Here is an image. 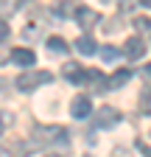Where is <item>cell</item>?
<instances>
[{
    "label": "cell",
    "instance_id": "obj_1",
    "mask_svg": "<svg viewBox=\"0 0 151 157\" xmlns=\"http://www.w3.org/2000/svg\"><path fill=\"white\" fill-rule=\"evenodd\" d=\"M31 137H34L36 146H64V143H67L64 126H42V124H39V126H34Z\"/></svg>",
    "mask_w": 151,
    "mask_h": 157
},
{
    "label": "cell",
    "instance_id": "obj_2",
    "mask_svg": "<svg viewBox=\"0 0 151 157\" xmlns=\"http://www.w3.org/2000/svg\"><path fill=\"white\" fill-rule=\"evenodd\" d=\"M50 82H53V73H48V70H28V73H23L20 78H17V87H20L23 93H31L39 84H50Z\"/></svg>",
    "mask_w": 151,
    "mask_h": 157
},
{
    "label": "cell",
    "instance_id": "obj_3",
    "mask_svg": "<svg viewBox=\"0 0 151 157\" xmlns=\"http://www.w3.org/2000/svg\"><path fill=\"white\" fill-rule=\"evenodd\" d=\"M115 124H120V109H115V107H101L95 112V129H112Z\"/></svg>",
    "mask_w": 151,
    "mask_h": 157
},
{
    "label": "cell",
    "instance_id": "obj_4",
    "mask_svg": "<svg viewBox=\"0 0 151 157\" xmlns=\"http://www.w3.org/2000/svg\"><path fill=\"white\" fill-rule=\"evenodd\" d=\"M90 112H92V101L87 95H76L73 104H70V115L76 121H84V118H90Z\"/></svg>",
    "mask_w": 151,
    "mask_h": 157
},
{
    "label": "cell",
    "instance_id": "obj_5",
    "mask_svg": "<svg viewBox=\"0 0 151 157\" xmlns=\"http://www.w3.org/2000/svg\"><path fill=\"white\" fill-rule=\"evenodd\" d=\"M123 56L131 59V62H134V59H143L145 56V42H143L140 36H129L126 42H123Z\"/></svg>",
    "mask_w": 151,
    "mask_h": 157
},
{
    "label": "cell",
    "instance_id": "obj_6",
    "mask_svg": "<svg viewBox=\"0 0 151 157\" xmlns=\"http://www.w3.org/2000/svg\"><path fill=\"white\" fill-rule=\"evenodd\" d=\"M73 17H76V23H79L84 31H90L92 25H98V20H101L95 11H92V9H87V6H79V9L73 11Z\"/></svg>",
    "mask_w": 151,
    "mask_h": 157
},
{
    "label": "cell",
    "instance_id": "obj_7",
    "mask_svg": "<svg viewBox=\"0 0 151 157\" xmlns=\"http://www.w3.org/2000/svg\"><path fill=\"white\" fill-rule=\"evenodd\" d=\"M11 62L20 65V67H31V65H36V53L31 48H14L11 51Z\"/></svg>",
    "mask_w": 151,
    "mask_h": 157
},
{
    "label": "cell",
    "instance_id": "obj_8",
    "mask_svg": "<svg viewBox=\"0 0 151 157\" xmlns=\"http://www.w3.org/2000/svg\"><path fill=\"white\" fill-rule=\"evenodd\" d=\"M64 78L67 82H73V84H84V78H87V70L81 67V65H64Z\"/></svg>",
    "mask_w": 151,
    "mask_h": 157
},
{
    "label": "cell",
    "instance_id": "obj_9",
    "mask_svg": "<svg viewBox=\"0 0 151 157\" xmlns=\"http://www.w3.org/2000/svg\"><path fill=\"white\" fill-rule=\"evenodd\" d=\"M76 51H79V53H84V56H92V53H95L98 51V42H95V39H92V36H79V39H76Z\"/></svg>",
    "mask_w": 151,
    "mask_h": 157
},
{
    "label": "cell",
    "instance_id": "obj_10",
    "mask_svg": "<svg viewBox=\"0 0 151 157\" xmlns=\"http://www.w3.org/2000/svg\"><path fill=\"white\" fill-rule=\"evenodd\" d=\"M129 78H131V70H115L109 76V90H118V87L129 84Z\"/></svg>",
    "mask_w": 151,
    "mask_h": 157
},
{
    "label": "cell",
    "instance_id": "obj_11",
    "mask_svg": "<svg viewBox=\"0 0 151 157\" xmlns=\"http://www.w3.org/2000/svg\"><path fill=\"white\" fill-rule=\"evenodd\" d=\"M48 51H50V53H56V56H64V53L70 51V45L64 42L62 36H50V39H48Z\"/></svg>",
    "mask_w": 151,
    "mask_h": 157
},
{
    "label": "cell",
    "instance_id": "obj_12",
    "mask_svg": "<svg viewBox=\"0 0 151 157\" xmlns=\"http://www.w3.org/2000/svg\"><path fill=\"white\" fill-rule=\"evenodd\" d=\"M140 112L151 115V84H145L143 93H140Z\"/></svg>",
    "mask_w": 151,
    "mask_h": 157
},
{
    "label": "cell",
    "instance_id": "obj_13",
    "mask_svg": "<svg viewBox=\"0 0 151 157\" xmlns=\"http://www.w3.org/2000/svg\"><path fill=\"white\" fill-rule=\"evenodd\" d=\"M131 25H134V31H140V34H148L151 31V20L148 17H134V20H131Z\"/></svg>",
    "mask_w": 151,
    "mask_h": 157
},
{
    "label": "cell",
    "instance_id": "obj_14",
    "mask_svg": "<svg viewBox=\"0 0 151 157\" xmlns=\"http://www.w3.org/2000/svg\"><path fill=\"white\" fill-rule=\"evenodd\" d=\"M101 56H104V62H115V59L120 56V51H118L115 45H104V48H101Z\"/></svg>",
    "mask_w": 151,
    "mask_h": 157
},
{
    "label": "cell",
    "instance_id": "obj_15",
    "mask_svg": "<svg viewBox=\"0 0 151 157\" xmlns=\"http://www.w3.org/2000/svg\"><path fill=\"white\" fill-rule=\"evenodd\" d=\"M17 9V0H0V17H6Z\"/></svg>",
    "mask_w": 151,
    "mask_h": 157
},
{
    "label": "cell",
    "instance_id": "obj_16",
    "mask_svg": "<svg viewBox=\"0 0 151 157\" xmlns=\"http://www.w3.org/2000/svg\"><path fill=\"white\" fill-rule=\"evenodd\" d=\"M9 36H11V28H9V23H6V20L0 17V45H3V42H9Z\"/></svg>",
    "mask_w": 151,
    "mask_h": 157
},
{
    "label": "cell",
    "instance_id": "obj_17",
    "mask_svg": "<svg viewBox=\"0 0 151 157\" xmlns=\"http://www.w3.org/2000/svg\"><path fill=\"white\" fill-rule=\"evenodd\" d=\"M6 124H9V115H6L3 109H0V135H3V132H6Z\"/></svg>",
    "mask_w": 151,
    "mask_h": 157
},
{
    "label": "cell",
    "instance_id": "obj_18",
    "mask_svg": "<svg viewBox=\"0 0 151 157\" xmlns=\"http://www.w3.org/2000/svg\"><path fill=\"white\" fill-rule=\"evenodd\" d=\"M143 78L151 84V65H143Z\"/></svg>",
    "mask_w": 151,
    "mask_h": 157
},
{
    "label": "cell",
    "instance_id": "obj_19",
    "mask_svg": "<svg viewBox=\"0 0 151 157\" xmlns=\"http://www.w3.org/2000/svg\"><path fill=\"white\" fill-rule=\"evenodd\" d=\"M140 151H143L145 157H151V149H148V146H143V143H140Z\"/></svg>",
    "mask_w": 151,
    "mask_h": 157
},
{
    "label": "cell",
    "instance_id": "obj_20",
    "mask_svg": "<svg viewBox=\"0 0 151 157\" xmlns=\"http://www.w3.org/2000/svg\"><path fill=\"white\" fill-rule=\"evenodd\" d=\"M140 3H143V6H145V9H151V0H140Z\"/></svg>",
    "mask_w": 151,
    "mask_h": 157
},
{
    "label": "cell",
    "instance_id": "obj_21",
    "mask_svg": "<svg viewBox=\"0 0 151 157\" xmlns=\"http://www.w3.org/2000/svg\"><path fill=\"white\" fill-rule=\"evenodd\" d=\"M50 157H59V154H50Z\"/></svg>",
    "mask_w": 151,
    "mask_h": 157
}]
</instances>
